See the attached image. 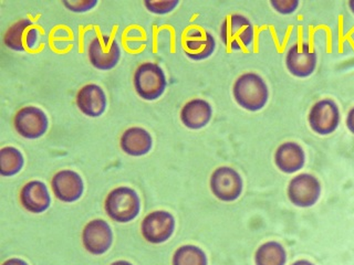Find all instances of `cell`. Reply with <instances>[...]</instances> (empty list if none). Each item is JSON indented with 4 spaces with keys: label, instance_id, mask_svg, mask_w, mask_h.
Masks as SVG:
<instances>
[{
    "label": "cell",
    "instance_id": "1",
    "mask_svg": "<svg viewBox=\"0 0 354 265\" xmlns=\"http://www.w3.org/2000/svg\"><path fill=\"white\" fill-rule=\"evenodd\" d=\"M232 95L241 108L249 112H258L265 108L269 99L267 83L257 73L248 72L234 83Z\"/></svg>",
    "mask_w": 354,
    "mask_h": 265
},
{
    "label": "cell",
    "instance_id": "2",
    "mask_svg": "<svg viewBox=\"0 0 354 265\" xmlns=\"http://www.w3.org/2000/svg\"><path fill=\"white\" fill-rule=\"evenodd\" d=\"M104 209L111 219L119 224H127L140 215L141 199L132 188H115L105 199Z\"/></svg>",
    "mask_w": 354,
    "mask_h": 265
},
{
    "label": "cell",
    "instance_id": "3",
    "mask_svg": "<svg viewBox=\"0 0 354 265\" xmlns=\"http://www.w3.org/2000/svg\"><path fill=\"white\" fill-rule=\"evenodd\" d=\"M134 88L138 97L145 101L160 99L167 88V80L163 69L154 62H145L134 73Z\"/></svg>",
    "mask_w": 354,
    "mask_h": 265
},
{
    "label": "cell",
    "instance_id": "4",
    "mask_svg": "<svg viewBox=\"0 0 354 265\" xmlns=\"http://www.w3.org/2000/svg\"><path fill=\"white\" fill-rule=\"evenodd\" d=\"M221 39L232 51L248 49L254 43V26L243 14H230L221 23Z\"/></svg>",
    "mask_w": 354,
    "mask_h": 265
},
{
    "label": "cell",
    "instance_id": "5",
    "mask_svg": "<svg viewBox=\"0 0 354 265\" xmlns=\"http://www.w3.org/2000/svg\"><path fill=\"white\" fill-rule=\"evenodd\" d=\"M308 121L310 128L315 134L321 136L330 135L340 125V108L333 99H320L310 108Z\"/></svg>",
    "mask_w": 354,
    "mask_h": 265
},
{
    "label": "cell",
    "instance_id": "6",
    "mask_svg": "<svg viewBox=\"0 0 354 265\" xmlns=\"http://www.w3.org/2000/svg\"><path fill=\"white\" fill-rule=\"evenodd\" d=\"M210 190L221 202H232L243 193V181L241 175L232 167L223 166L210 177Z\"/></svg>",
    "mask_w": 354,
    "mask_h": 265
},
{
    "label": "cell",
    "instance_id": "7",
    "mask_svg": "<svg viewBox=\"0 0 354 265\" xmlns=\"http://www.w3.org/2000/svg\"><path fill=\"white\" fill-rule=\"evenodd\" d=\"M88 60L92 66L100 71L114 69L121 59L119 43L109 36L94 38L88 48Z\"/></svg>",
    "mask_w": 354,
    "mask_h": 265
},
{
    "label": "cell",
    "instance_id": "8",
    "mask_svg": "<svg viewBox=\"0 0 354 265\" xmlns=\"http://www.w3.org/2000/svg\"><path fill=\"white\" fill-rule=\"evenodd\" d=\"M287 193L291 204L296 207H313L320 198L321 184L313 175L300 174L290 180Z\"/></svg>",
    "mask_w": 354,
    "mask_h": 265
},
{
    "label": "cell",
    "instance_id": "9",
    "mask_svg": "<svg viewBox=\"0 0 354 265\" xmlns=\"http://www.w3.org/2000/svg\"><path fill=\"white\" fill-rule=\"evenodd\" d=\"M15 130L27 139H38L48 132L49 119L41 108L26 106L15 115Z\"/></svg>",
    "mask_w": 354,
    "mask_h": 265
},
{
    "label": "cell",
    "instance_id": "10",
    "mask_svg": "<svg viewBox=\"0 0 354 265\" xmlns=\"http://www.w3.org/2000/svg\"><path fill=\"white\" fill-rule=\"evenodd\" d=\"M175 218L169 211H153L143 219L141 232L144 239L153 244H160L171 239L175 230Z\"/></svg>",
    "mask_w": 354,
    "mask_h": 265
},
{
    "label": "cell",
    "instance_id": "11",
    "mask_svg": "<svg viewBox=\"0 0 354 265\" xmlns=\"http://www.w3.org/2000/svg\"><path fill=\"white\" fill-rule=\"evenodd\" d=\"M83 246L88 253L102 255L113 243V231L103 219H94L84 226L82 232Z\"/></svg>",
    "mask_w": 354,
    "mask_h": 265
},
{
    "label": "cell",
    "instance_id": "12",
    "mask_svg": "<svg viewBox=\"0 0 354 265\" xmlns=\"http://www.w3.org/2000/svg\"><path fill=\"white\" fill-rule=\"evenodd\" d=\"M318 55L308 43L293 44L286 55V68L293 77L306 79L317 69Z\"/></svg>",
    "mask_w": 354,
    "mask_h": 265
},
{
    "label": "cell",
    "instance_id": "13",
    "mask_svg": "<svg viewBox=\"0 0 354 265\" xmlns=\"http://www.w3.org/2000/svg\"><path fill=\"white\" fill-rule=\"evenodd\" d=\"M55 198L66 204L79 200L84 193V182L77 171L64 169L53 176L51 181Z\"/></svg>",
    "mask_w": 354,
    "mask_h": 265
},
{
    "label": "cell",
    "instance_id": "14",
    "mask_svg": "<svg viewBox=\"0 0 354 265\" xmlns=\"http://www.w3.org/2000/svg\"><path fill=\"white\" fill-rule=\"evenodd\" d=\"M184 50L191 60H206L215 52V38L207 31L202 30L199 28H192L186 32Z\"/></svg>",
    "mask_w": 354,
    "mask_h": 265
},
{
    "label": "cell",
    "instance_id": "15",
    "mask_svg": "<svg viewBox=\"0 0 354 265\" xmlns=\"http://www.w3.org/2000/svg\"><path fill=\"white\" fill-rule=\"evenodd\" d=\"M77 106L88 117H100L108 108V99L97 84H86L77 94Z\"/></svg>",
    "mask_w": 354,
    "mask_h": 265
},
{
    "label": "cell",
    "instance_id": "16",
    "mask_svg": "<svg viewBox=\"0 0 354 265\" xmlns=\"http://www.w3.org/2000/svg\"><path fill=\"white\" fill-rule=\"evenodd\" d=\"M20 202L29 213L39 215L47 211L51 204V197L46 184L40 180L27 182L20 191Z\"/></svg>",
    "mask_w": 354,
    "mask_h": 265
},
{
    "label": "cell",
    "instance_id": "17",
    "mask_svg": "<svg viewBox=\"0 0 354 265\" xmlns=\"http://www.w3.org/2000/svg\"><path fill=\"white\" fill-rule=\"evenodd\" d=\"M212 117L213 108L206 99H191L180 110V121L189 130H202L209 124Z\"/></svg>",
    "mask_w": 354,
    "mask_h": 265
},
{
    "label": "cell",
    "instance_id": "18",
    "mask_svg": "<svg viewBox=\"0 0 354 265\" xmlns=\"http://www.w3.org/2000/svg\"><path fill=\"white\" fill-rule=\"evenodd\" d=\"M274 164L285 174H295L304 168L306 153L298 143L286 141L277 148Z\"/></svg>",
    "mask_w": 354,
    "mask_h": 265
},
{
    "label": "cell",
    "instance_id": "19",
    "mask_svg": "<svg viewBox=\"0 0 354 265\" xmlns=\"http://www.w3.org/2000/svg\"><path fill=\"white\" fill-rule=\"evenodd\" d=\"M120 145L125 154L133 157H141L151 152L152 135L143 127H131L122 134Z\"/></svg>",
    "mask_w": 354,
    "mask_h": 265
},
{
    "label": "cell",
    "instance_id": "20",
    "mask_svg": "<svg viewBox=\"0 0 354 265\" xmlns=\"http://www.w3.org/2000/svg\"><path fill=\"white\" fill-rule=\"evenodd\" d=\"M287 252L285 248L276 241L263 243L254 254L256 265H285Z\"/></svg>",
    "mask_w": 354,
    "mask_h": 265
},
{
    "label": "cell",
    "instance_id": "21",
    "mask_svg": "<svg viewBox=\"0 0 354 265\" xmlns=\"http://www.w3.org/2000/svg\"><path fill=\"white\" fill-rule=\"evenodd\" d=\"M33 27V22L29 18L19 20L9 27L3 37L6 47L14 50L17 52H22L26 49V40H27L28 30Z\"/></svg>",
    "mask_w": 354,
    "mask_h": 265
},
{
    "label": "cell",
    "instance_id": "22",
    "mask_svg": "<svg viewBox=\"0 0 354 265\" xmlns=\"http://www.w3.org/2000/svg\"><path fill=\"white\" fill-rule=\"evenodd\" d=\"M25 166V157L16 147H3L0 150V175L12 177L19 174Z\"/></svg>",
    "mask_w": 354,
    "mask_h": 265
},
{
    "label": "cell",
    "instance_id": "23",
    "mask_svg": "<svg viewBox=\"0 0 354 265\" xmlns=\"http://www.w3.org/2000/svg\"><path fill=\"white\" fill-rule=\"evenodd\" d=\"M206 253L202 248L192 244L180 246L173 255V265H207Z\"/></svg>",
    "mask_w": 354,
    "mask_h": 265
},
{
    "label": "cell",
    "instance_id": "24",
    "mask_svg": "<svg viewBox=\"0 0 354 265\" xmlns=\"http://www.w3.org/2000/svg\"><path fill=\"white\" fill-rule=\"evenodd\" d=\"M178 5H180L178 0H160V1L147 0V1H144V6L147 7V10L155 14H169L171 11H174Z\"/></svg>",
    "mask_w": 354,
    "mask_h": 265
},
{
    "label": "cell",
    "instance_id": "25",
    "mask_svg": "<svg viewBox=\"0 0 354 265\" xmlns=\"http://www.w3.org/2000/svg\"><path fill=\"white\" fill-rule=\"evenodd\" d=\"M62 3L68 10L77 12V14H83V12L92 10L99 3H97V0H71V1L64 0Z\"/></svg>",
    "mask_w": 354,
    "mask_h": 265
},
{
    "label": "cell",
    "instance_id": "26",
    "mask_svg": "<svg viewBox=\"0 0 354 265\" xmlns=\"http://www.w3.org/2000/svg\"><path fill=\"white\" fill-rule=\"evenodd\" d=\"M298 0H271L270 6L280 14H291L298 9Z\"/></svg>",
    "mask_w": 354,
    "mask_h": 265
},
{
    "label": "cell",
    "instance_id": "27",
    "mask_svg": "<svg viewBox=\"0 0 354 265\" xmlns=\"http://www.w3.org/2000/svg\"><path fill=\"white\" fill-rule=\"evenodd\" d=\"M39 42V30L38 28L31 27L28 30L27 40H26V49L35 50L38 47Z\"/></svg>",
    "mask_w": 354,
    "mask_h": 265
},
{
    "label": "cell",
    "instance_id": "28",
    "mask_svg": "<svg viewBox=\"0 0 354 265\" xmlns=\"http://www.w3.org/2000/svg\"><path fill=\"white\" fill-rule=\"evenodd\" d=\"M346 123L348 130L354 135V106L351 110H348V115H346Z\"/></svg>",
    "mask_w": 354,
    "mask_h": 265
},
{
    "label": "cell",
    "instance_id": "29",
    "mask_svg": "<svg viewBox=\"0 0 354 265\" xmlns=\"http://www.w3.org/2000/svg\"><path fill=\"white\" fill-rule=\"evenodd\" d=\"M3 265H29L26 261L21 259H17V257H12V259H9L6 261V262L3 263Z\"/></svg>",
    "mask_w": 354,
    "mask_h": 265
},
{
    "label": "cell",
    "instance_id": "30",
    "mask_svg": "<svg viewBox=\"0 0 354 265\" xmlns=\"http://www.w3.org/2000/svg\"><path fill=\"white\" fill-rule=\"evenodd\" d=\"M292 265H315L313 263L309 262L307 259H299L297 262L293 263Z\"/></svg>",
    "mask_w": 354,
    "mask_h": 265
},
{
    "label": "cell",
    "instance_id": "31",
    "mask_svg": "<svg viewBox=\"0 0 354 265\" xmlns=\"http://www.w3.org/2000/svg\"><path fill=\"white\" fill-rule=\"evenodd\" d=\"M111 265H133L132 263L127 262V261H123V259H121V261H116V262L112 263Z\"/></svg>",
    "mask_w": 354,
    "mask_h": 265
},
{
    "label": "cell",
    "instance_id": "32",
    "mask_svg": "<svg viewBox=\"0 0 354 265\" xmlns=\"http://www.w3.org/2000/svg\"><path fill=\"white\" fill-rule=\"evenodd\" d=\"M348 8H350V10H351L352 14H354V0H350L348 1Z\"/></svg>",
    "mask_w": 354,
    "mask_h": 265
}]
</instances>
